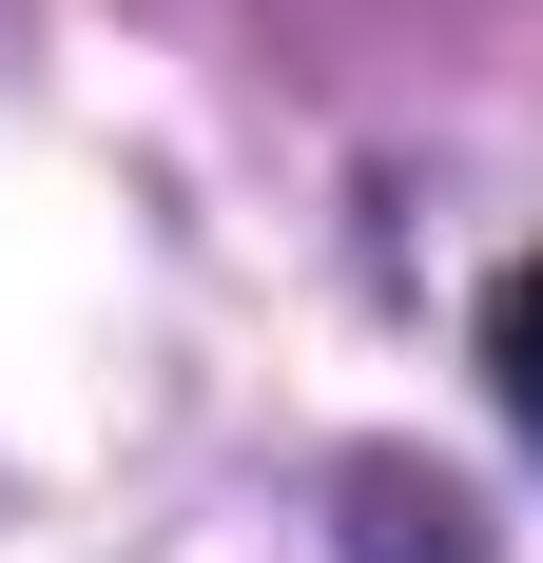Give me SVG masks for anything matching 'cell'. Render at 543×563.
I'll use <instances>...</instances> for the list:
<instances>
[{"mask_svg":"<svg viewBox=\"0 0 543 563\" xmlns=\"http://www.w3.org/2000/svg\"><path fill=\"white\" fill-rule=\"evenodd\" d=\"M486 369H505V408H524V448H543V253L486 291Z\"/></svg>","mask_w":543,"mask_h":563,"instance_id":"cell-1","label":"cell"}]
</instances>
